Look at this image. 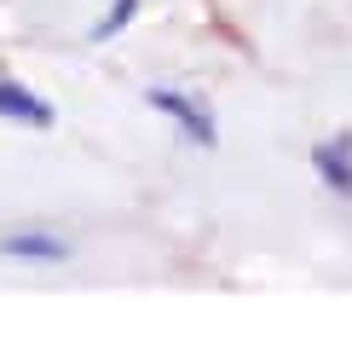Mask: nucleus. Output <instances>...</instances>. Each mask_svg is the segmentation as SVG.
Here are the masks:
<instances>
[{
    "label": "nucleus",
    "mask_w": 352,
    "mask_h": 341,
    "mask_svg": "<svg viewBox=\"0 0 352 341\" xmlns=\"http://www.w3.org/2000/svg\"><path fill=\"white\" fill-rule=\"evenodd\" d=\"M144 105L162 110L190 145H202V151H214V145H219V122H214V110L202 105L197 93H179V87H151V93H144Z\"/></svg>",
    "instance_id": "nucleus-1"
},
{
    "label": "nucleus",
    "mask_w": 352,
    "mask_h": 341,
    "mask_svg": "<svg viewBox=\"0 0 352 341\" xmlns=\"http://www.w3.org/2000/svg\"><path fill=\"white\" fill-rule=\"evenodd\" d=\"M312 168L335 197H352V133H335V139L312 145Z\"/></svg>",
    "instance_id": "nucleus-2"
},
{
    "label": "nucleus",
    "mask_w": 352,
    "mask_h": 341,
    "mask_svg": "<svg viewBox=\"0 0 352 341\" xmlns=\"http://www.w3.org/2000/svg\"><path fill=\"white\" fill-rule=\"evenodd\" d=\"M0 122H18V127H52V105L35 93V87L0 76Z\"/></svg>",
    "instance_id": "nucleus-3"
},
{
    "label": "nucleus",
    "mask_w": 352,
    "mask_h": 341,
    "mask_svg": "<svg viewBox=\"0 0 352 341\" xmlns=\"http://www.w3.org/2000/svg\"><path fill=\"white\" fill-rule=\"evenodd\" d=\"M0 255H6V260H35V266H52V260H64V255H69V243H64L58 231H47V226H23V231L0 237Z\"/></svg>",
    "instance_id": "nucleus-4"
},
{
    "label": "nucleus",
    "mask_w": 352,
    "mask_h": 341,
    "mask_svg": "<svg viewBox=\"0 0 352 341\" xmlns=\"http://www.w3.org/2000/svg\"><path fill=\"white\" fill-rule=\"evenodd\" d=\"M139 6H144V0H110V12H104V18L93 23V41H116V35H122L127 23L139 18Z\"/></svg>",
    "instance_id": "nucleus-5"
}]
</instances>
